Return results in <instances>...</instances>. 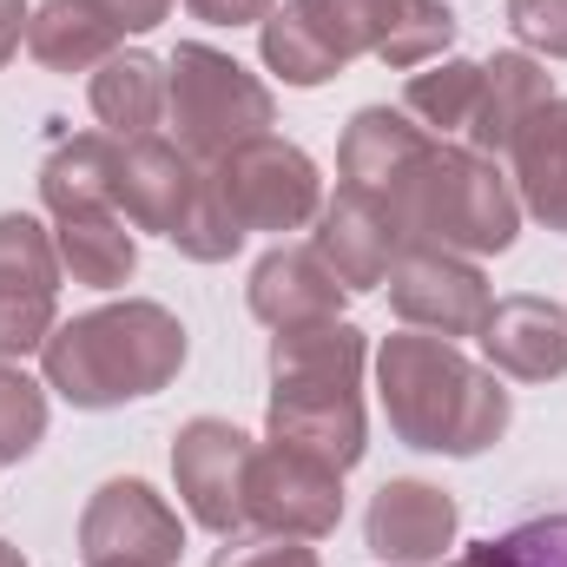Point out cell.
I'll use <instances>...</instances> for the list:
<instances>
[{"instance_id": "obj_20", "label": "cell", "mask_w": 567, "mask_h": 567, "mask_svg": "<svg viewBox=\"0 0 567 567\" xmlns=\"http://www.w3.org/2000/svg\"><path fill=\"white\" fill-rule=\"evenodd\" d=\"M555 100V73L535 60V53H495V60H482V100H475V113H468V133L462 145L468 152H482V158H502L508 140L522 133V120L535 113V106H548Z\"/></svg>"}, {"instance_id": "obj_13", "label": "cell", "mask_w": 567, "mask_h": 567, "mask_svg": "<svg viewBox=\"0 0 567 567\" xmlns=\"http://www.w3.org/2000/svg\"><path fill=\"white\" fill-rule=\"evenodd\" d=\"M455 528H462L455 495L435 482H416V475L383 482L370 495V515H363L370 555L390 567H442V555L455 548Z\"/></svg>"}, {"instance_id": "obj_1", "label": "cell", "mask_w": 567, "mask_h": 567, "mask_svg": "<svg viewBox=\"0 0 567 567\" xmlns=\"http://www.w3.org/2000/svg\"><path fill=\"white\" fill-rule=\"evenodd\" d=\"M377 403L390 416V435L403 449H423V455H482L508 435V390L488 363H468L455 343L423 337V330H403V337H383L377 350Z\"/></svg>"}, {"instance_id": "obj_35", "label": "cell", "mask_w": 567, "mask_h": 567, "mask_svg": "<svg viewBox=\"0 0 567 567\" xmlns=\"http://www.w3.org/2000/svg\"><path fill=\"white\" fill-rule=\"evenodd\" d=\"M0 567H27V555H20L13 542H0Z\"/></svg>"}, {"instance_id": "obj_24", "label": "cell", "mask_w": 567, "mask_h": 567, "mask_svg": "<svg viewBox=\"0 0 567 567\" xmlns=\"http://www.w3.org/2000/svg\"><path fill=\"white\" fill-rule=\"evenodd\" d=\"M86 100H93V120H100V133H113V140H145V133H158V120H165V60H152V53H113L100 73H93V86H86Z\"/></svg>"}, {"instance_id": "obj_5", "label": "cell", "mask_w": 567, "mask_h": 567, "mask_svg": "<svg viewBox=\"0 0 567 567\" xmlns=\"http://www.w3.org/2000/svg\"><path fill=\"white\" fill-rule=\"evenodd\" d=\"M165 126L198 165H218L225 152L265 140L278 126V93L238 66L225 47L178 40L165 53Z\"/></svg>"}, {"instance_id": "obj_34", "label": "cell", "mask_w": 567, "mask_h": 567, "mask_svg": "<svg viewBox=\"0 0 567 567\" xmlns=\"http://www.w3.org/2000/svg\"><path fill=\"white\" fill-rule=\"evenodd\" d=\"M442 567H502V555H495V542H482V548H468V555H455Z\"/></svg>"}, {"instance_id": "obj_7", "label": "cell", "mask_w": 567, "mask_h": 567, "mask_svg": "<svg viewBox=\"0 0 567 567\" xmlns=\"http://www.w3.org/2000/svg\"><path fill=\"white\" fill-rule=\"evenodd\" d=\"M178 555H185V522L152 482L113 475L93 488V502L80 515V561L86 567H178Z\"/></svg>"}, {"instance_id": "obj_32", "label": "cell", "mask_w": 567, "mask_h": 567, "mask_svg": "<svg viewBox=\"0 0 567 567\" xmlns=\"http://www.w3.org/2000/svg\"><path fill=\"white\" fill-rule=\"evenodd\" d=\"M120 33H152V27H165L172 20V0H93Z\"/></svg>"}, {"instance_id": "obj_8", "label": "cell", "mask_w": 567, "mask_h": 567, "mask_svg": "<svg viewBox=\"0 0 567 567\" xmlns=\"http://www.w3.org/2000/svg\"><path fill=\"white\" fill-rule=\"evenodd\" d=\"M251 455L258 442L225 416H192V423L172 435V482H178V502L198 528H212L218 542L238 535L251 515H245V482H251Z\"/></svg>"}, {"instance_id": "obj_17", "label": "cell", "mask_w": 567, "mask_h": 567, "mask_svg": "<svg viewBox=\"0 0 567 567\" xmlns=\"http://www.w3.org/2000/svg\"><path fill=\"white\" fill-rule=\"evenodd\" d=\"M251 317L265 330H303V323H330L343 317L350 290L337 284V271L317 258V245H271L258 265H251Z\"/></svg>"}, {"instance_id": "obj_18", "label": "cell", "mask_w": 567, "mask_h": 567, "mask_svg": "<svg viewBox=\"0 0 567 567\" xmlns=\"http://www.w3.org/2000/svg\"><path fill=\"white\" fill-rule=\"evenodd\" d=\"M330 7L350 20L357 47L396 73H416L455 47V13L442 0H330Z\"/></svg>"}, {"instance_id": "obj_33", "label": "cell", "mask_w": 567, "mask_h": 567, "mask_svg": "<svg viewBox=\"0 0 567 567\" xmlns=\"http://www.w3.org/2000/svg\"><path fill=\"white\" fill-rule=\"evenodd\" d=\"M27 20H33V7H27V0H0V66L27 47Z\"/></svg>"}, {"instance_id": "obj_25", "label": "cell", "mask_w": 567, "mask_h": 567, "mask_svg": "<svg viewBox=\"0 0 567 567\" xmlns=\"http://www.w3.org/2000/svg\"><path fill=\"white\" fill-rule=\"evenodd\" d=\"M120 145L113 133H73L47 152L40 165V205L60 218V212H100L113 205V185H120Z\"/></svg>"}, {"instance_id": "obj_27", "label": "cell", "mask_w": 567, "mask_h": 567, "mask_svg": "<svg viewBox=\"0 0 567 567\" xmlns=\"http://www.w3.org/2000/svg\"><path fill=\"white\" fill-rule=\"evenodd\" d=\"M40 435H47V383L0 363V468L27 462L40 449Z\"/></svg>"}, {"instance_id": "obj_2", "label": "cell", "mask_w": 567, "mask_h": 567, "mask_svg": "<svg viewBox=\"0 0 567 567\" xmlns=\"http://www.w3.org/2000/svg\"><path fill=\"white\" fill-rule=\"evenodd\" d=\"M363 363H370V337L343 317L278 330L271 337V403H265L271 442L350 475L370 449Z\"/></svg>"}, {"instance_id": "obj_21", "label": "cell", "mask_w": 567, "mask_h": 567, "mask_svg": "<svg viewBox=\"0 0 567 567\" xmlns=\"http://www.w3.org/2000/svg\"><path fill=\"white\" fill-rule=\"evenodd\" d=\"M508 165H515L522 212H535L548 231L567 238V100L561 93L522 120V133L508 140Z\"/></svg>"}, {"instance_id": "obj_30", "label": "cell", "mask_w": 567, "mask_h": 567, "mask_svg": "<svg viewBox=\"0 0 567 567\" xmlns=\"http://www.w3.org/2000/svg\"><path fill=\"white\" fill-rule=\"evenodd\" d=\"M508 27H515L522 53L567 60V0H508Z\"/></svg>"}, {"instance_id": "obj_31", "label": "cell", "mask_w": 567, "mask_h": 567, "mask_svg": "<svg viewBox=\"0 0 567 567\" xmlns=\"http://www.w3.org/2000/svg\"><path fill=\"white\" fill-rule=\"evenodd\" d=\"M271 7L278 0H185V13L205 20V27H265Z\"/></svg>"}, {"instance_id": "obj_15", "label": "cell", "mask_w": 567, "mask_h": 567, "mask_svg": "<svg viewBox=\"0 0 567 567\" xmlns=\"http://www.w3.org/2000/svg\"><path fill=\"white\" fill-rule=\"evenodd\" d=\"M258 53H265V73L310 93V86H330L363 47H357L350 20L330 0H278L271 20L258 27Z\"/></svg>"}, {"instance_id": "obj_10", "label": "cell", "mask_w": 567, "mask_h": 567, "mask_svg": "<svg viewBox=\"0 0 567 567\" xmlns=\"http://www.w3.org/2000/svg\"><path fill=\"white\" fill-rule=\"evenodd\" d=\"M390 310L442 343H462L488 323L495 310V290L482 278L475 258H455V251H435V245H410L390 271Z\"/></svg>"}, {"instance_id": "obj_22", "label": "cell", "mask_w": 567, "mask_h": 567, "mask_svg": "<svg viewBox=\"0 0 567 567\" xmlns=\"http://www.w3.org/2000/svg\"><path fill=\"white\" fill-rule=\"evenodd\" d=\"M53 251H60V271L73 284H86V290H120V284L140 271V238L120 218V205L60 212L53 218Z\"/></svg>"}, {"instance_id": "obj_19", "label": "cell", "mask_w": 567, "mask_h": 567, "mask_svg": "<svg viewBox=\"0 0 567 567\" xmlns=\"http://www.w3.org/2000/svg\"><path fill=\"white\" fill-rule=\"evenodd\" d=\"M429 145H435V133H423L403 106H357L343 140H337V172H343V185H363V192L390 198L416 172V158Z\"/></svg>"}, {"instance_id": "obj_23", "label": "cell", "mask_w": 567, "mask_h": 567, "mask_svg": "<svg viewBox=\"0 0 567 567\" xmlns=\"http://www.w3.org/2000/svg\"><path fill=\"white\" fill-rule=\"evenodd\" d=\"M120 27L93 7V0H40L27 20V53L47 73H100L120 53Z\"/></svg>"}, {"instance_id": "obj_14", "label": "cell", "mask_w": 567, "mask_h": 567, "mask_svg": "<svg viewBox=\"0 0 567 567\" xmlns=\"http://www.w3.org/2000/svg\"><path fill=\"white\" fill-rule=\"evenodd\" d=\"M205 185V165L185 152L178 140H126L120 145V185H113V205L133 231L152 238H178V225L192 218V198Z\"/></svg>"}, {"instance_id": "obj_11", "label": "cell", "mask_w": 567, "mask_h": 567, "mask_svg": "<svg viewBox=\"0 0 567 567\" xmlns=\"http://www.w3.org/2000/svg\"><path fill=\"white\" fill-rule=\"evenodd\" d=\"M310 245H317V258L337 271V284L350 297H363V290L390 284L396 258L410 251V231H403V218H396V205L383 192L337 185V198H323V212H317V238Z\"/></svg>"}, {"instance_id": "obj_28", "label": "cell", "mask_w": 567, "mask_h": 567, "mask_svg": "<svg viewBox=\"0 0 567 567\" xmlns=\"http://www.w3.org/2000/svg\"><path fill=\"white\" fill-rule=\"evenodd\" d=\"M212 567H323L317 561V548L310 542H297V535H271V528H258V535H225V548L212 555Z\"/></svg>"}, {"instance_id": "obj_16", "label": "cell", "mask_w": 567, "mask_h": 567, "mask_svg": "<svg viewBox=\"0 0 567 567\" xmlns=\"http://www.w3.org/2000/svg\"><path fill=\"white\" fill-rule=\"evenodd\" d=\"M482 357L495 377H515V383H555L567 377V310L548 297H495L488 323L475 330Z\"/></svg>"}, {"instance_id": "obj_26", "label": "cell", "mask_w": 567, "mask_h": 567, "mask_svg": "<svg viewBox=\"0 0 567 567\" xmlns=\"http://www.w3.org/2000/svg\"><path fill=\"white\" fill-rule=\"evenodd\" d=\"M475 100H482V60H455V53H442V60L416 66L410 86H403V113H410L423 133H435V140L468 133Z\"/></svg>"}, {"instance_id": "obj_3", "label": "cell", "mask_w": 567, "mask_h": 567, "mask_svg": "<svg viewBox=\"0 0 567 567\" xmlns=\"http://www.w3.org/2000/svg\"><path fill=\"white\" fill-rule=\"evenodd\" d=\"M185 357H192L185 323L152 297L80 310L53 323V337L40 343L47 390H60L73 410H120V403L158 396L185 370Z\"/></svg>"}, {"instance_id": "obj_9", "label": "cell", "mask_w": 567, "mask_h": 567, "mask_svg": "<svg viewBox=\"0 0 567 567\" xmlns=\"http://www.w3.org/2000/svg\"><path fill=\"white\" fill-rule=\"evenodd\" d=\"M60 278L53 231L27 212H0V363L40 357L60 323Z\"/></svg>"}, {"instance_id": "obj_6", "label": "cell", "mask_w": 567, "mask_h": 567, "mask_svg": "<svg viewBox=\"0 0 567 567\" xmlns=\"http://www.w3.org/2000/svg\"><path fill=\"white\" fill-rule=\"evenodd\" d=\"M212 178H218L231 218L245 225V238L251 231H278V238L284 231H303L323 212V172H317V158L303 145L278 140V133L225 152L212 165Z\"/></svg>"}, {"instance_id": "obj_12", "label": "cell", "mask_w": 567, "mask_h": 567, "mask_svg": "<svg viewBox=\"0 0 567 567\" xmlns=\"http://www.w3.org/2000/svg\"><path fill=\"white\" fill-rule=\"evenodd\" d=\"M245 515L251 528L297 535V542H323L343 522V475L297 455V449H258L251 455V482H245Z\"/></svg>"}, {"instance_id": "obj_29", "label": "cell", "mask_w": 567, "mask_h": 567, "mask_svg": "<svg viewBox=\"0 0 567 567\" xmlns=\"http://www.w3.org/2000/svg\"><path fill=\"white\" fill-rule=\"evenodd\" d=\"M502 567H567V515H542V522H522L495 542Z\"/></svg>"}, {"instance_id": "obj_4", "label": "cell", "mask_w": 567, "mask_h": 567, "mask_svg": "<svg viewBox=\"0 0 567 567\" xmlns=\"http://www.w3.org/2000/svg\"><path fill=\"white\" fill-rule=\"evenodd\" d=\"M410 245H435L455 258H502L522 231V198L502 158H482L462 140H435L416 172L390 192Z\"/></svg>"}]
</instances>
